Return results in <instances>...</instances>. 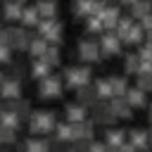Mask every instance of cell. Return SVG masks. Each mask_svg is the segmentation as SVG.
I'll return each instance as SVG.
<instances>
[{"label": "cell", "mask_w": 152, "mask_h": 152, "mask_svg": "<svg viewBox=\"0 0 152 152\" xmlns=\"http://www.w3.org/2000/svg\"><path fill=\"white\" fill-rule=\"evenodd\" d=\"M55 126H57V119H55V112H50V109H38V112H31V116H28V128L36 135L52 133Z\"/></svg>", "instance_id": "obj_1"}, {"label": "cell", "mask_w": 152, "mask_h": 152, "mask_svg": "<svg viewBox=\"0 0 152 152\" xmlns=\"http://www.w3.org/2000/svg\"><path fill=\"white\" fill-rule=\"evenodd\" d=\"M90 83V69L88 66H69L64 71V86L71 90H78Z\"/></svg>", "instance_id": "obj_2"}, {"label": "cell", "mask_w": 152, "mask_h": 152, "mask_svg": "<svg viewBox=\"0 0 152 152\" xmlns=\"http://www.w3.org/2000/svg\"><path fill=\"white\" fill-rule=\"evenodd\" d=\"M62 78H64V76H55V74L40 78V81H38V93H40V97H45V100H50V97H62Z\"/></svg>", "instance_id": "obj_3"}, {"label": "cell", "mask_w": 152, "mask_h": 152, "mask_svg": "<svg viewBox=\"0 0 152 152\" xmlns=\"http://www.w3.org/2000/svg\"><path fill=\"white\" fill-rule=\"evenodd\" d=\"M36 28L48 43H57V45L62 43V24H57L55 19H40V24Z\"/></svg>", "instance_id": "obj_4"}, {"label": "cell", "mask_w": 152, "mask_h": 152, "mask_svg": "<svg viewBox=\"0 0 152 152\" xmlns=\"http://www.w3.org/2000/svg\"><path fill=\"white\" fill-rule=\"evenodd\" d=\"M100 55H102V48H100V40L95 38H83L78 43V57L83 62H100Z\"/></svg>", "instance_id": "obj_5"}, {"label": "cell", "mask_w": 152, "mask_h": 152, "mask_svg": "<svg viewBox=\"0 0 152 152\" xmlns=\"http://www.w3.org/2000/svg\"><path fill=\"white\" fill-rule=\"evenodd\" d=\"M100 48H102V55H107V57L119 55L121 52V36L116 31H104L100 38Z\"/></svg>", "instance_id": "obj_6"}, {"label": "cell", "mask_w": 152, "mask_h": 152, "mask_svg": "<svg viewBox=\"0 0 152 152\" xmlns=\"http://www.w3.org/2000/svg\"><path fill=\"white\" fill-rule=\"evenodd\" d=\"M31 36L24 31V28H7V45L12 48V50H28V45H31Z\"/></svg>", "instance_id": "obj_7"}, {"label": "cell", "mask_w": 152, "mask_h": 152, "mask_svg": "<svg viewBox=\"0 0 152 152\" xmlns=\"http://www.w3.org/2000/svg\"><path fill=\"white\" fill-rule=\"evenodd\" d=\"M116 119V114H114V109H112V104L109 102H97L95 104V114H93V121L95 124H112Z\"/></svg>", "instance_id": "obj_8"}, {"label": "cell", "mask_w": 152, "mask_h": 152, "mask_svg": "<svg viewBox=\"0 0 152 152\" xmlns=\"http://www.w3.org/2000/svg\"><path fill=\"white\" fill-rule=\"evenodd\" d=\"M64 114H66V121H71V124H81V121L88 119V107L81 104V102H71V104H66Z\"/></svg>", "instance_id": "obj_9"}, {"label": "cell", "mask_w": 152, "mask_h": 152, "mask_svg": "<svg viewBox=\"0 0 152 152\" xmlns=\"http://www.w3.org/2000/svg\"><path fill=\"white\" fill-rule=\"evenodd\" d=\"M128 142H131L133 147H138L140 152L147 150V147H150V131H142V128L128 131Z\"/></svg>", "instance_id": "obj_10"}, {"label": "cell", "mask_w": 152, "mask_h": 152, "mask_svg": "<svg viewBox=\"0 0 152 152\" xmlns=\"http://www.w3.org/2000/svg\"><path fill=\"white\" fill-rule=\"evenodd\" d=\"M126 97V102L133 107V109H138V107H145L147 104V90H142V88H128V93L124 95Z\"/></svg>", "instance_id": "obj_11"}, {"label": "cell", "mask_w": 152, "mask_h": 152, "mask_svg": "<svg viewBox=\"0 0 152 152\" xmlns=\"http://www.w3.org/2000/svg\"><path fill=\"white\" fill-rule=\"evenodd\" d=\"M104 142L109 147H121L124 142H128V131H121V128H107L104 131Z\"/></svg>", "instance_id": "obj_12"}, {"label": "cell", "mask_w": 152, "mask_h": 152, "mask_svg": "<svg viewBox=\"0 0 152 152\" xmlns=\"http://www.w3.org/2000/svg\"><path fill=\"white\" fill-rule=\"evenodd\" d=\"M19 95H21L19 81H17V78H7V81L2 83V88H0V97H2V100H19Z\"/></svg>", "instance_id": "obj_13"}, {"label": "cell", "mask_w": 152, "mask_h": 152, "mask_svg": "<svg viewBox=\"0 0 152 152\" xmlns=\"http://www.w3.org/2000/svg\"><path fill=\"white\" fill-rule=\"evenodd\" d=\"M100 19H102L104 28H107V31H112V28H116V21L121 19V14H119V10H116V7L104 5V7H102V12H100Z\"/></svg>", "instance_id": "obj_14"}, {"label": "cell", "mask_w": 152, "mask_h": 152, "mask_svg": "<svg viewBox=\"0 0 152 152\" xmlns=\"http://www.w3.org/2000/svg\"><path fill=\"white\" fill-rule=\"evenodd\" d=\"M109 104H112V109H114V114L119 119H131L133 116V107L126 102V97H112Z\"/></svg>", "instance_id": "obj_15"}, {"label": "cell", "mask_w": 152, "mask_h": 152, "mask_svg": "<svg viewBox=\"0 0 152 152\" xmlns=\"http://www.w3.org/2000/svg\"><path fill=\"white\" fill-rule=\"evenodd\" d=\"M76 97H78V102L86 104V107H88V104H97V100H100L97 93H95V86H93V83L78 88V90H76Z\"/></svg>", "instance_id": "obj_16"}, {"label": "cell", "mask_w": 152, "mask_h": 152, "mask_svg": "<svg viewBox=\"0 0 152 152\" xmlns=\"http://www.w3.org/2000/svg\"><path fill=\"white\" fill-rule=\"evenodd\" d=\"M74 124L71 121H62V124H57L55 126V138H57V142H71L74 140Z\"/></svg>", "instance_id": "obj_17"}, {"label": "cell", "mask_w": 152, "mask_h": 152, "mask_svg": "<svg viewBox=\"0 0 152 152\" xmlns=\"http://www.w3.org/2000/svg\"><path fill=\"white\" fill-rule=\"evenodd\" d=\"M40 12H38V7L33 5V7H24V12H21V26L24 28H31V26H38L40 24Z\"/></svg>", "instance_id": "obj_18"}, {"label": "cell", "mask_w": 152, "mask_h": 152, "mask_svg": "<svg viewBox=\"0 0 152 152\" xmlns=\"http://www.w3.org/2000/svg\"><path fill=\"white\" fill-rule=\"evenodd\" d=\"M21 12H24L21 0H7V5H5V19L7 21H21Z\"/></svg>", "instance_id": "obj_19"}, {"label": "cell", "mask_w": 152, "mask_h": 152, "mask_svg": "<svg viewBox=\"0 0 152 152\" xmlns=\"http://www.w3.org/2000/svg\"><path fill=\"white\" fill-rule=\"evenodd\" d=\"M50 71H52V64H48L43 57H40V59H33V64H31V76H33L36 81L50 76Z\"/></svg>", "instance_id": "obj_20"}, {"label": "cell", "mask_w": 152, "mask_h": 152, "mask_svg": "<svg viewBox=\"0 0 152 152\" xmlns=\"http://www.w3.org/2000/svg\"><path fill=\"white\" fill-rule=\"evenodd\" d=\"M150 12H152V0H138V2L131 5V17L133 19H142Z\"/></svg>", "instance_id": "obj_21"}, {"label": "cell", "mask_w": 152, "mask_h": 152, "mask_svg": "<svg viewBox=\"0 0 152 152\" xmlns=\"http://www.w3.org/2000/svg\"><path fill=\"white\" fill-rule=\"evenodd\" d=\"M48 48H50V45H48V40L40 36V38H33V40H31L28 52H31V57H33V59H40V57L48 52Z\"/></svg>", "instance_id": "obj_22"}, {"label": "cell", "mask_w": 152, "mask_h": 152, "mask_svg": "<svg viewBox=\"0 0 152 152\" xmlns=\"http://www.w3.org/2000/svg\"><path fill=\"white\" fill-rule=\"evenodd\" d=\"M93 86H95V93H97L100 100H112L114 97V88H112V81L109 78H102V81H97Z\"/></svg>", "instance_id": "obj_23"}, {"label": "cell", "mask_w": 152, "mask_h": 152, "mask_svg": "<svg viewBox=\"0 0 152 152\" xmlns=\"http://www.w3.org/2000/svg\"><path fill=\"white\" fill-rule=\"evenodd\" d=\"M36 7H38V12H40L43 19H52L57 14V0H38Z\"/></svg>", "instance_id": "obj_24"}, {"label": "cell", "mask_w": 152, "mask_h": 152, "mask_svg": "<svg viewBox=\"0 0 152 152\" xmlns=\"http://www.w3.org/2000/svg\"><path fill=\"white\" fill-rule=\"evenodd\" d=\"M142 36H145V28H142L140 24H133V28L126 33L124 40H126L128 45H140V43H142Z\"/></svg>", "instance_id": "obj_25"}, {"label": "cell", "mask_w": 152, "mask_h": 152, "mask_svg": "<svg viewBox=\"0 0 152 152\" xmlns=\"http://www.w3.org/2000/svg\"><path fill=\"white\" fill-rule=\"evenodd\" d=\"M24 152H50V145L40 138H28L24 145Z\"/></svg>", "instance_id": "obj_26"}, {"label": "cell", "mask_w": 152, "mask_h": 152, "mask_svg": "<svg viewBox=\"0 0 152 152\" xmlns=\"http://www.w3.org/2000/svg\"><path fill=\"white\" fill-rule=\"evenodd\" d=\"M86 31L88 33H104L107 31L104 24H102V19H100V14H93V17L86 19Z\"/></svg>", "instance_id": "obj_27"}, {"label": "cell", "mask_w": 152, "mask_h": 152, "mask_svg": "<svg viewBox=\"0 0 152 152\" xmlns=\"http://www.w3.org/2000/svg\"><path fill=\"white\" fill-rule=\"evenodd\" d=\"M109 81H112V88H114V97H124L128 93V83H126L124 76H112Z\"/></svg>", "instance_id": "obj_28"}, {"label": "cell", "mask_w": 152, "mask_h": 152, "mask_svg": "<svg viewBox=\"0 0 152 152\" xmlns=\"http://www.w3.org/2000/svg\"><path fill=\"white\" fill-rule=\"evenodd\" d=\"M140 66H142V59L140 55H128L126 57V74H140Z\"/></svg>", "instance_id": "obj_29"}, {"label": "cell", "mask_w": 152, "mask_h": 152, "mask_svg": "<svg viewBox=\"0 0 152 152\" xmlns=\"http://www.w3.org/2000/svg\"><path fill=\"white\" fill-rule=\"evenodd\" d=\"M131 28H133V17H121V19L116 21V28H114V31H116V33L121 36V40H124Z\"/></svg>", "instance_id": "obj_30"}, {"label": "cell", "mask_w": 152, "mask_h": 152, "mask_svg": "<svg viewBox=\"0 0 152 152\" xmlns=\"http://www.w3.org/2000/svg\"><path fill=\"white\" fill-rule=\"evenodd\" d=\"M138 88L152 93V71H142V74H138Z\"/></svg>", "instance_id": "obj_31"}, {"label": "cell", "mask_w": 152, "mask_h": 152, "mask_svg": "<svg viewBox=\"0 0 152 152\" xmlns=\"http://www.w3.org/2000/svg\"><path fill=\"white\" fill-rule=\"evenodd\" d=\"M43 59H45L48 64H52V66H55V64H59V50H57L55 45H50V48H48V52L43 55Z\"/></svg>", "instance_id": "obj_32"}, {"label": "cell", "mask_w": 152, "mask_h": 152, "mask_svg": "<svg viewBox=\"0 0 152 152\" xmlns=\"http://www.w3.org/2000/svg\"><path fill=\"white\" fill-rule=\"evenodd\" d=\"M10 62H12V48L7 43H2L0 45V64H10Z\"/></svg>", "instance_id": "obj_33"}, {"label": "cell", "mask_w": 152, "mask_h": 152, "mask_svg": "<svg viewBox=\"0 0 152 152\" xmlns=\"http://www.w3.org/2000/svg\"><path fill=\"white\" fill-rule=\"evenodd\" d=\"M14 133L17 131H12V128H0V142H14L17 140Z\"/></svg>", "instance_id": "obj_34"}, {"label": "cell", "mask_w": 152, "mask_h": 152, "mask_svg": "<svg viewBox=\"0 0 152 152\" xmlns=\"http://www.w3.org/2000/svg\"><path fill=\"white\" fill-rule=\"evenodd\" d=\"M86 152H109V145H107V142H95V140H93V142L88 145Z\"/></svg>", "instance_id": "obj_35"}, {"label": "cell", "mask_w": 152, "mask_h": 152, "mask_svg": "<svg viewBox=\"0 0 152 152\" xmlns=\"http://www.w3.org/2000/svg\"><path fill=\"white\" fill-rule=\"evenodd\" d=\"M140 26H142L145 31H152V12H150L147 17H142V19H140Z\"/></svg>", "instance_id": "obj_36"}, {"label": "cell", "mask_w": 152, "mask_h": 152, "mask_svg": "<svg viewBox=\"0 0 152 152\" xmlns=\"http://www.w3.org/2000/svg\"><path fill=\"white\" fill-rule=\"evenodd\" d=\"M116 150H119V152H140V150H138V147H133L131 142H124V145H121V147H116Z\"/></svg>", "instance_id": "obj_37"}, {"label": "cell", "mask_w": 152, "mask_h": 152, "mask_svg": "<svg viewBox=\"0 0 152 152\" xmlns=\"http://www.w3.org/2000/svg\"><path fill=\"white\" fill-rule=\"evenodd\" d=\"M133 2H138V0H121V5H128V7H131Z\"/></svg>", "instance_id": "obj_38"}, {"label": "cell", "mask_w": 152, "mask_h": 152, "mask_svg": "<svg viewBox=\"0 0 152 152\" xmlns=\"http://www.w3.org/2000/svg\"><path fill=\"white\" fill-rule=\"evenodd\" d=\"M69 152H86V150H81V147H74V150H69Z\"/></svg>", "instance_id": "obj_39"}, {"label": "cell", "mask_w": 152, "mask_h": 152, "mask_svg": "<svg viewBox=\"0 0 152 152\" xmlns=\"http://www.w3.org/2000/svg\"><path fill=\"white\" fill-rule=\"evenodd\" d=\"M147 116H150V124H152V107H150V114H147Z\"/></svg>", "instance_id": "obj_40"}, {"label": "cell", "mask_w": 152, "mask_h": 152, "mask_svg": "<svg viewBox=\"0 0 152 152\" xmlns=\"http://www.w3.org/2000/svg\"><path fill=\"white\" fill-rule=\"evenodd\" d=\"M2 83H5V78H2V74H0V88H2Z\"/></svg>", "instance_id": "obj_41"}, {"label": "cell", "mask_w": 152, "mask_h": 152, "mask_svg": "<svg viewBox=\"0 0 152 152\" xmlns=\"http://www.w3.org/2000/svg\"><path fill=\"white\" fill-rule=\"evenodd\" d=\"M150 145H152V131H150Z\"/></svg>", "instance_id": "obj_42"}, {"label": "cell", "mask_w": 152, "mask_h": 152, "mask_svg": "<svg viewBox=\"0 0 152 152\" xmlns=\"http://www.w3.org/2000/svg\"><path fill=\"white\" fill-rule=\"evenodd\" d=\"M104 2H107V0H104Z\"/></svg>", "instance_id": "obj_43"}]
</instances>
